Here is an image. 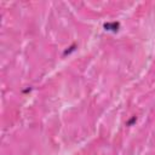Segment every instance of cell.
Wrapping results in <instances>:
<instances>
[{
    "label": "cell",
    "instance_id": "obj_1",
    "mask_svg": "<svg viewBox=\"0 0 155 155\" xmlns=\"http://www.w3.org/2000/svg\"><path fill=\"white\" fill-rule=\"evenodd\" d=\"M120 24L118 23V22H113V23H105L104 24V28L107 30H110V32H118Z\"/></svg>",
    "mask_w": 155,
    "mask_h": 155
},
{
    "label": "cell",
    "instance_id": "obj_2",
    "mask_svg": "<svg viewBox=\"0 0 155 155\" xmlns=\"http://www.w3.org/2000/svg\"><path fill=\"white\" fill-rule=\"evenodd\" d=\"M136 121H137V118H136V116H132V118L127 121V124H126V125H127V126H132V125H133Z\"/></svg>",
    "mask_w": 155,
    "mask_h": 155
},
{
    "label": "cell",
    "instance_id": "obj_3",
    "mask_svg": "<svg viewBox=\"0 0 155 155\" xmlns=\"http://www.w3.org/2000/svg\"><path fill=\"white\" fill-rule=\"evenodd\" d=\"M75 46H76V45H73V46L69 47V50H65V51H64V55H69L72 51H74V50H75Z\"/></svg>",
    "mask_w": 155,
    "mask_h": 155
}]
</instances>
